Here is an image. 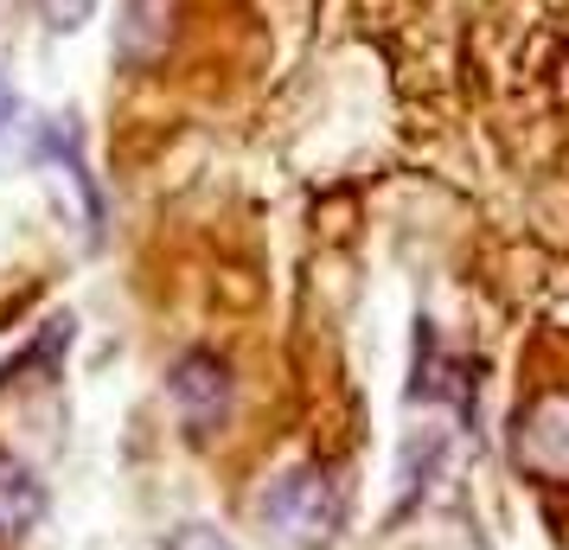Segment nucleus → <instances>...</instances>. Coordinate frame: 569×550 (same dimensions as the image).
<instances>
[{
	"label": "nucleus",
	"mask_w": 569,
	"mask_h": 550,
	"mask_svg": "<svg viewBox=\"0 0 569 550\" xmlns=\"http://www.w3.org/2000/svg\"><path fill=\"white\" fill-rule=\"evenodd\" d=\"M518 468L543 473V480H569V391L538 397L518 417Z\"/></svg>",
	"instance_id": "3"
},
{
	"label": "nucleus",
	"mask_w": 569,
	"mask_h": 550,
	"mask_svg": "<svg viewBox=\"0 0 569 550\" xmlns=\"http://www.w3.org/2000/svg\"><path fill=\"white\" fill-rule=\"evenodd\" d=\"M173 410L192 436H211V429H224L231 417V371L218 352H180V366H173Z\"/></svg>",
	"instance_id": "2"
},
{
	"label": "nucleus",
	"mask_w": 569,
	"mask_h": 550,
	"mask_svg": "<svg viewBox=\"0 0 569 550\" xmlns=\"http://www.w3.org/2000/svg\"><path fill=\"white\" fill-rule=\"evenodd\" d=\"M39 512H46V487L32 480V468L20 454H0V531L20 538V531L39 524Z\"/></svg>",
	"instance_id": "5"
},
{
	"label": "nucleus",
	"mask_w": 569,
	"mask_h": 550,
	"mask_svg": "<svg viewBox=\"0 0 569 550\" xmlns=\"http://www.w3.org/2000/svg\"><path fill=\"white\" fill-rule=\"evenodd\" d=\"M13 109H20L13 103V83H7V71H0V134L13 129Z\"/></svg>",
	"instance_id": "8"
},
{
	"label": "nucleus",
	"mask_w": 569,
	"mask_h": 550,
	"mask_svg": "<svg viewBox=\"0 0 569 550\" xmlns=\"http://www.w3.org/2000/svg\"><path fill=\"white\" fill-rule=\"evenodd\" d=\"M39 13H46V27L52 32H78L90 13H97V0H39Z\"/></svg>",
	"instance_id": "6"
},
{
	"label": "nucleus",
	"mask_w": 569,
	"mask_h": 550,
	"mask_svg": "<svg viewBox=\"0 0 569 550\" xmlns=\"http://www.w3.org/2000/svg\"><path fill=\"white\" fill-rule=\"evenodd\" d=\"M167 550H237V544L224 538V531H211V524H180Z\"/></svg>",
	"instance_id": "7"
},
{
	"label": "nucleus",
	"mask_w": 569,
	"mask_h": 550,
	"mask_svg": "<svg viewBox=\"0 0 569 550\" xmlns=\"http://www.w3.org/2000/svg\"><path fill=\"white\" fill-rule=\"evenodd\" d=\"M257 512L288 550H327L333 531L346 524V499H339V487L327 480V473L301 468V473H282V480L262 493Z\"/></svg>",
	"instance_id": "1"
},
{
	"label": "nucleus",
	"mask_w": 569,
	"mask_h": 550,
	"mask_svg": "<svg viewBox=\"0 0 569 550\" xmlns=\"http://www.w3.org/2000/svg\"><path fill=\"white\" fill-rule=\"evenodd\" d=\"M173 7L180 0H129V20L116 32V52L129 58V64H154L167 52V39H173Z\"/></svg>",
	"instance_id": "4"
}]
</instances>
